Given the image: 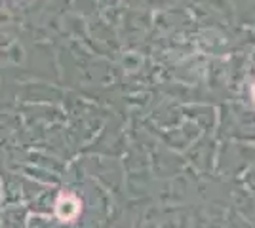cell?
I'll return each instance as SVG.
<instances>
[{"label":"cell","mask_w":255,"mask_h":228,"mask_svg":"<svg viewBox=\"0 0 255 228\" xmlns=\"http://www.w3.org/2000/svg\"><path fill=\"white\" fill-rule=\"evenodd\" d=\"M55 211H57V217L61 221H73L80 213V202L76 200L75 196H61L57 200Z\"/></svg>","instance_id":"6da1fadb"},{"label":"cell","mask_w":255,"mask_h":228,"mask_svg":"<svg viewBox=\"0 0 255 228\" xmlns=\"http://www.w3.org/2000/svg\"><path fill=\"white\" fill-rule=\"evenodd\" d=\"M252 95H254V101H255V86L252 87Z\"/></svg>","instance_id":"7a4b0ae2"}]
</instances>
